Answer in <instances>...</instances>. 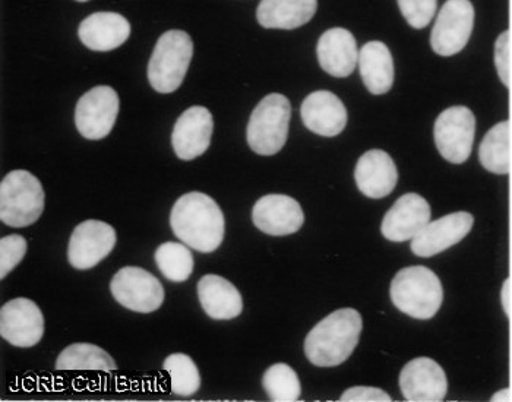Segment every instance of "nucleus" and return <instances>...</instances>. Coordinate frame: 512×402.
Segmentation results:
<instances>
[{
	"mask_svg": "<svg viewBox=\"0 0 512 402\" xmlns=\"http://www.w3.org/2000/svg\"><path fill=\"white\" fill-rule=\"evenodd\" d=\"M79 40L94 52L118 49L131 36V24L116 12H96L79 25Z\"/></svg>",
	"mask_w": 512,
	"mask_h": 402,
	"instance_id": "21",
	"label": "nucleus"
},
{
	"mask_svg": "<svg viewBox=\"0 0 512 402\" xmlns=\"http://www.w3.org/2000/svg\"><path fill=\"white\" fill-rule=\"evenodd\" d=\"M262 386L271 401L293 402L302 395V385L293 367L286 363H276L267 369L262 378Z\"/></svg>",
	"mask_w": 512,
	"mask_h": 402,
	"instance_id": "29",
	"label": "nucleus"
},
{
	"mask_svg": "<svg viewBox=\"0 0 512 402\" xmlns=\"http://www.w3.org/2000/svg\"><path fill=\"white\" fill-rule=\"evenodd\" d=\"M363 319L356 309L335 310L309 332L305 354L318 367H334L346 362L359 344Z\"/></svg>",
	"mask_w": 512,
	"mask_h": 402,
	"instance_id": "2",
	"label": "nucleus"
},
{
	"mask_svg": "<svg viewBox=\"0 0 512 402\" xmlns=\"http://www.w3.org/2000/svg\"><path fill=\"white\" fill-rule=\"evenodd\" d=\"M197 291L202 309L210 318L229 321L242 313V294L230 281L220 275H204L199 280Z\"/></svg>",
	"mask_w": 512,
	"mask_h": 402,
	"instance_id": "22",
	"label": "nucleus"
},
{
	"mask_svg": "<svg viewBox=\"0 0 512 402\" xmlns=\"http://www.w3.org/2000/svg\"><path fill=\"white\" fill-rule=\"evenodd\" d=\"M512 280L508 278V280H505L504 287H502V307H504L505 313H507V316H511L512 309Z\"/></svg>",
	"mask_w": 512,
	"mask_h": 402,
	"instance_id": "34",
	"label": "nucleus"
},
{
	"mask_svg": "<svg viewBox=\"0 0 512 402\" xmlns=\"http://www.w3.org/2000/svg\"><path fill=\"white\" fill-rule=\"evenodd\" d=\"M46 195L40 180L27 170H14L0 183V220L14 229L36 223L44 211Z\"/></svg>",
	"mask_w": 512,
	"mask_h": 402,
	"instance_id": "4",
	"label": "nucleus"
},
{
	"mask_svg": "<svg viewBox=\"0 0 512 402\" xmlns=\"http://www.w3.org/2000/svg\"><path fill=\"white\" fill-rule=\"evenodd\" d=\"M0 335L20 348L34 347L44 335V316L33 300H11L0 310Z\"/></svg>",
	"mask_w": 512,
	"mask_h": 402,
	"instance_id": "12",
	"label": "nucleus"
},
{
	"mask_svg": "<svg viewBox=\"0 0 512 402\" xmlns=\"http://www.w3.org/2000/svg\"><path fill=\"white\" fill-rule=\"evenodd\" d=\"M214 120L207 107L194 106L180 115L173 128L172 145L180 160L191 161L208 150Z\"/></svg>",
	"mask_w": 512,
	"mask_h": 402,
	"instance_id": "17",
	"label": "nucleus"
},
{
	"mask_svg": "<svg viewBox=\"0 0 512 402\" xmlns=\"http://www.w3.org/2000/svg\"><path fill=\"white\" fill-rule=\"evenodd\" d=\"M318 0H261L256 18L264 28L295 30L314 18Z\"/></svg>",
	"mask_w": 512,
	"mask_h": 402,
	"instance_id": "24",
	"label": "nucleus"
},
{
	"mask_svg": "<svg viewBox=\"0 0 512 402\" xmlns=\"http://www.w3.org/2000/svg\"><path fill=\"white\" fill-rule=\"evenodd\" d=\"M110 291L119 305L132 312H156L164 302V288L158 278L138 267L119 269L112 278Z\"/></svg>",
	"mask_w": 512,
	"mask_h": 402,
	"instance_id": "10",
	"label": "nucleus"
},
{
	"mask_svg": "<svg viewBox=\"0 0 512 402\" xmlns=\"http://www.w3.org/2000/svg\"><path fill=\"white\" fill-rule=\"evenodd\" d=\"M316 55L321 68L335 78L349 77L359 62L355 37L346 28L325 31L316 46Z\"/></svg>",
	"mask_w": 512,
	"mask_h": 402,
	"instance_id": "20",
	"label": "nucleus"
},
{
	"mask_svg": "<svg viewBox=\"0 0 512 402\" xmlns=\"http://www.w3.org/2000/svg\"><path fill=\"white\" fill-rule=\"evenodd\" d=\"M512 400V392L510 388L502 389V391L496 392L492 397V401H508Z\"/></svg>",
	"mask_w": 512,
	"mask_h": 402,
	"instance_id": "35",
	"label": "nucleus"
},
{
	"mask_svg": "<svg viewBox=\"0 0 512 402\" xmlns=\"http://www.w3.org/2000/svg\"><path fill=\"white\" fill-rule=\"evenodd\" d=\"M400 389L407 401L441 402L447 397V375L435 360L417 357L401 370Z\"/></svg>",
	"mask_w": 512,
	"mask_h": 402,
	"instance_id": "14",
	"label": "nucleus"
},
{
	"mask_svg": "<svg viewBox=\"0 0 512 402\" xmlns=\"http://www.w3.org/2000/svg\"><path fill=\"white\" fill-rule=\"evenodd\" d=\"M340 401L390 402L393 401V398H391L387 392L382 391V389L379 388H374V386H353V388L347 389V391L343 392Z\"/></svg>",
	"mask_w": 512,
	"mask_h": 402,
	"instance_id": "33",
	"label": "nucleus"
},
{
	"mask_svg": "<svg viewBox=\"0 0 512 402\" xmlns=\"http://www.w3.org/2000/svg\"><path fill=\"white\" fill-rule=\"evenodd\" d=\"M28 245L20 234H9L0 240V278H6L24 259Z\"/></svg>",
	"mask_w": 512,
	"mask_h": 402,
	"instance_id": "30",
	"label": "nucleus"
},
{
	"mask_svg": "<svg viewBox=\"0 0 512 402\" xmlns=\"http://www.w3.org/2000/svg\"><path fill=\"white\" fill-rule=\"evenodd\" d=\"M116 240V231L110 224L99 220L84 221L75 227L69 239V264L81 271L97 267L113 252Z\"/></svg>",
	"mask_w": 512,
	"mask_h": 402,
	"instance_id": "11",
	"label": "nucleus"
},
{
	"mask_svg": "<svg viewBox=\"0 0 512 402\" xmlns=\"http://www.w3.org/2000/svg\"><path fill=\"white\" fill-rule=\"evenodd\" d=\"M256 229L270 236H289L302 229L305 212L299 202L287 195L262 196L252 210Z\"/></svg>",
	"mask_w": 512,
	"mask_h": 402,
	"instance_id": "15",
	"label": "nucleus"
},
{
	"mask_svg": "<svg viewBox=\"0 0 512 402\" xmlns=\"http://www.w3.org/2000/svg\"><path fill=\"white\" fill-rule=\"evenodd\" d=\"M163 370L169 373L173 394L179 397H192L201 386V375L197 363L188 354H170L164 360Z\"/></svg>",
	"mask_w": 512,
	"mask_h": 402,
	"instance_id": "28",
	"label": "nucleus"
},
{
	"mask_svg": "<svg viewBox=\"0 0 512 402\" xmlns=\"http://www.w3.org/2000/svg\"><path fill=\"white\" fill-rule=\"evenodd\" d=\"M393 305L414 319H432L441 309L444 288L432 269L409 267L395 275L390 287Z\"/></svg>",
	"mask_w": 512,
	"mask_h": 402,
	"instance_id": "3",
	"label": "nucleus"
},
{
	"mask_svg": "<svg viewBox=\"0 0 512 402\" xmlns=\"http://www.w3.org/2000/svg\"><path fill=\"white\" fill-rule=\"evenodd\" d=\"M480 164L488 172L511 173V122L498 123L485 135L479 148Z\"/></svg>",
	"mask_w": 512,
	"mask_h": 402,
	"instance_id": "25",
	"label": "nucleus"
},
{
	"mask_svg": "<svg viewBox=\"0 0 512 402\" xmlns=\"http://www.w3.org/2000/svg\"><path fill=\"white\" fill-rule=\"evenodd\" d=\"M512 39L511 31L507 30L498 37L495 43V66L499 79L507 88L512 81Z\"/></svg>",
	"mask_w": 512,
	"mask_h": 402,
	"instance_id": "32",
	"label": "nucleus"
},
{
	"mask_svg": "<svg viewBox=\"0 0 512 402\" xmlns=\"http://www.w3.org/2000/svg\"><path fill=\"white\" fill-rule=\"evenodd\" d=\"M476 134V117L466 106L444 110L436 119L434 138L439 154L453 164L469 160Z\"/></svg>",
	"mask_w": 512,
	"mask_h": 402,
	"instance_id": "7",
	"label": "nucleus"
},
{
	"mask_svg": "<svg viewBox=\"0 0 512 402\" xmlns=\"http://www.w3.org/2000/svg\"><path fill=\"white\" fill-rule=\"evenodd\" d=\"M474 27V8L470 0H447L432 30L431 46L436 55L450 58L469 43Z\"/></svg>",
	"mask_w": 512,
	"mask_h": 402,
	"instance_id": "8",
	"label": "nucleus"
},
{
	"mask_svg": "<svg viewBox=\"0 0 512 402\" xmlns=\"http://www.w3.org/2000/svg\"><path fill=\"white\" fill-rule=\"evenodd\" d=\"M359 68L363 84L374 96L387 94L393 88V55L381 41H369L360 49Z\"/></svg>",
	"mask_w": 512,
	"mask_h": 402,
	"instance_id": "23",
	"label": "nucleus"
},
{
	"mask_svg": "<svg viewBox=\"0 0 512 402\" xmlns=\"http://www.w3.org/2000/svg\"><path fill=\"white\" fill-rule=\"evenodd\" d=\"M292 104L283 94H268L252 112L246 131L249 147L259 155L280 153L289 136Z\"/></svg>",
	"mask_w": 512,
	"mask_h": 402,
	"instance_id": "6",
	"label": "nucleus"
},
{
	"mask_svg": "<svg viewBox=\"0 0 512 402\" xmlns=\"http://www.w3.org/2000/svg\"><path fill=\"white\" fill-rule=\"evenodd\" d=\"M118 93L109 85H99L79 98L75 125L79 134L90 141H100L112 132L118 119Z\"/></svg>",
	"mask_w": 512,
	"mask_h": 402,
	"instance_id": "9",
	"label": "nucleus"
},
{
	"mask_svg": "<svg viewBox=\"0 0 512 402\" xmlns=\"http://www.w3.org/2000/svg\"><path fill=\"white\" fill-rule=\"evenodd\" d=\"M355 180L363 195L371 199L385 198L397 186V166L391 155L385 151H368L357 161Z\"/></svg>",
	"mask_w": 512,
	"mask_h": 402,
	"instance_id": "19",
	"label": "nucleus"
},
{
	"mask_svg": "<svg viewBox=\"0 0 512 402\" xmlns=\"http://www.w3.org/2000/svg\"><path fill=\"white\" fill-rule=\"evenodd\" d=\"M58 370H101L115 372V359L106 350L90 343H77L66 347L56 359Z\"/></svg>",
	"mask_w": 512,
	"mask_h": 402,
	"instance_id": "26",
	"label": "nucleus"
},
{
	"mask_svg": "<svg viewBox=\"0 0 512 402\" xmlns=\"http://www.w3.org/2000/svg\"><path fill=\"white\" fill-rule=\"evenodd\" d=\"M170 226L179 240L201 253L220 248L226 233L223 211L211 196L202 192L180 196L173 205Z\"/></svg>",
	"mask_w": 512,
	"mask_h": 402,
	"instance_id": "1",
	"label": "nucleus"
},
{
	"mask_svg": "<svg viewBox=\"0 0 512 402\" xmlns=\"http://www.w3.org/2000/svg\"><path fill=\"white\" fill-rule=\"evenodd\" d=\"M194 56V41L185 31H167L158 39L148 63V81L160 94H172L182 85Z\"/></svg>",
	"mask_w": 512,
	"mask_h": 402,
	"instance_id": "5",
	"label": "nucleus"
},
{
	"mask_svg": "<svg viewBox=\"0 0 512 402\" xmlns=\"http://www.w3.org/2000/svg\"><path fill=\"white\" fill-rule=\"evenodd\" d=\"M401 14L417 30L428 27L434 20L436 0H397Z\"/></svg>",
	"mask_w": 512,
	"mask_h": 402,
	"instance_id": "31",
	"label": "nucleus"
},
{
	"mask_svg": "<svg viewBox=\"0 0 512 402\" xmlns=\"http://www.w3.org/2000/svg\"><path fill=\"white\" fill-rule=\"evenodd\" d=\"M431 205L417 193H406L395 201L382 221V236L390 242L412 240L431 221Z\"/></svg>",
	"mask_w": 512,
	"mask_h": 402,
	"instance_id": "16",
	"label": "nucleus"
},
{
	"mask_svg": "<svg viewBox=\"0 0 512 402\" xmlns=\"http://www.w3.org/2000/svg\"><path fill=\"white\" fill-rule=\"evenodd\" d=\"M77 2H88V0H77Z\"/></svg>",
	"mask_w": 512,
	"mask_h": 402,
	"instance_id": "36",
	"label": "nucleus"
},
{
	"mask_svg": "<svg viewBox=\"0 0 512 402\" xmlns=\"http://www.w3.org/2000/svg\"><path fill=\"white\" fill-rule=\"evenodd\" d=\"M300 115L309 131L325 138L340 135L349 120L343 101L330 91L309 94L302 103Z\"/></svg>",
	"mask_w": 512,
	"mask_h": 402,
	"instance_id": "18",
	"label": "nucleus"
},
{
	"mask_svg": "<svg viewBox=\"0 0 512 402\" xmlns=\"http://www.w3.org/2000/svg\"><path fill=\"white\" fill-rule=\"evenodd\" d=\"M154 258L161 274L172 283H185L194 272V255L185 243H163Z\"/></svg>",
	"mask_w": 512,
	"mask_h": 402,
	"instance_id": "27",
	"label": "nucleus"
},
{
	"mask_svg": "<svg viewBox=\"0 0 512 402\" xmlns=\"http://www.w3.org/2000/svg\"><path fill=\"white\" fill-rule=\"evenodd\" d=\"M470 212L458 211L429 221L412 239V252L420 258H432L460 243L473 229Z\"/></svg>",
	"mask_w": 512,
	"mask_h": 402,
	"instance_id": "13",
	"label": "nucleus"
}]
</instances>
